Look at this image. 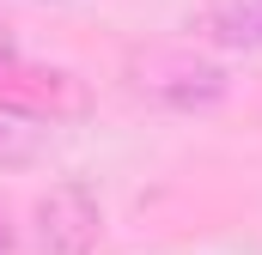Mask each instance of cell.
Returning a JSON list of instances; mask_svg holds the SVG:
<instances>
[{"mask_svg":"<svg viewBox=\"0 0 262 255\" xmlns=\"http://www.w3.org/2000/svg\"><path fill=\"white\" fill-rule=\"evenodd\" d=\"M134 85L165 104V110H213L226 97V73L201 55H183V49H152L134 61Z\"/></svg>","mask_w":262,"mask_h":255,"instance_id":"6da1fadb","label":"cell"},{"mask_svg":"<svg viewBox=\"0 0 262 255\" xmlns=\"http://www.w3.org/2000/svg\"><path fill=\"white\" fill-rule=\"evenodd\" d=\"M207 31H213L220 43L256 49V43H262V0H220V6L207 12Z\"/></svg>","mask_w":262,"mask_h":255,"instance_id":"277c9868","label":"cell"},{"mask_svg":"<svg viewBox=\"0 0 262 255\" xmlns=\"http://www.w3.org/2000/svg\"><path fill=\"white\" fill-rule=\"evenodd\" d=\"M98 231H104V213H98V194L85 183H55L37 200V237L49 255H92Z\"/></svg>","mask_w":262,"mask_h":255,"instance_id":"7a4b0ae2","label":"cell"},{"mask_svg":"<svg viewBox=\"0 0 262 255\" xmlns=\"http://www.w3.org/2000/svg\"><path fill=\"white\" fill-rule=\"evenodd\" d=\"M0 255H12V225L0 219Z\"/></svg>","mask_w":262,"mask_h":255,"instance_id":"5b68a950","label":"cell"},{"mask_svg":"<svg viewBox=\"0 0 262 255\" xmlns=\"http://www.w3.org/2000/svg\"><path fill=\"white\" fill-rule=\"evenodd\" d=\"M49 146V122L25 104H0V164H31Z\"/></svg>","mask_w":262,"mask_h":255,"instance_id":"3957f363","label":"cell"}]
</instances>
